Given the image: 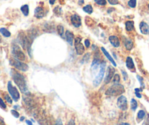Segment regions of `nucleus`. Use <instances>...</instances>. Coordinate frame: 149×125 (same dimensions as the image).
<instances>
[{
  "instance_id": "f257e3e1",
  "label": "nucleus",
  "mask_w": 149,
  "mask_h": 125,
  "mask_svg": "<svg viewBox=\"0 0 149 125\" xmlns=\"http://www.w3.org/2000/svg\"><path fill=\"white\" fill-rule=\"evenodd\" d=\"M13 78L15 84L18 86V88L21 89V91L24 93H26L28 91L27 82L25 80V78L24 75H22L21 73L14 72L13 73Z\"/></svg>"
},
{
  "instance_id": "f03ea898",
  "label": "nucleus",
  "mask_w": 149,
  "mask_h": 125,
  "mask_svg": "<svg viewBox=\"0 0 149 125\" xmlns=\"http://www.w3.org/2000/svg\"><path fill=\"white\" fill-rule=\"evenodd\" d=\"M124 92V87L119 83L114 84L110 87L105 92L106 95L108 96H118Z\"/></svg>"
},
{
  "instance_id": "7ed1b4c3",
  "label": "nucleus",
  "mask_w": 149,
  "mask_h": 125,
  "mask_svg": "<svg viewBox=\"0 0 149 125\" xmlns=\"http://www.w3.org/2000/svg\"><path fill=\"white\" fill-rule=\"evenodd\" d=\"M12 54H13V56H14L15 59H18L21 62L24 61L26 59V56H25L24 53L22 51L21 48L16 44H13L12 46Z\"/></svg>"
},
{
  "instance_id": "20e7f679",
  "label": "nucleus",
  "mask_w": 149,
  "mask_h": 125,
  "mask_svg": "<svg viewBox=\"0 0 149 125\" xmlns=\"http://www.w3.org/2000/svg\"><path fill=\"white\" fill-rule=\"evenodd\" d=\"M10 64L14 67L15 69L20 70V71H22V72H26L28 70V65L25 63L22 62L21 61L18 60V59H11L10 61Z\"/></svg>"
},
{
  "instance_id": "39448f33",
  "label": "nucleus",
  "mask_w": 149,
  "mask_h": 125,
  "mask_svg": "<svg viewBox=\"0 0 149 125\" xmlns=\"http://www.w3.org/2000/svg\"><path fill=\"white\" fill-rule=\"evenodd\" d=\"M105 62H102L100 64V69H99V72L97 75V76L95 78L93 83L95 86H97L100 84V83L102 82V79H103V77H104V74H105Z\"/></svg>"
},
{
  "instance_id": "423d86ee",
  "label": "nucleus",
  "mask_w": 149,
  "mask_h": 125,
  "mask_svg": "<svg viewBox=\"0 0 149 125\" xmlns=\"http://www.w3.org/2000/svg\"><path fill=\"white\" fill-rule=\"evenodd\" d=\"M7 90L9 92V94L12 97V98L14 99V101H15V102L18 101V99H20L19 92L18 91L16 87L13 86V84L10 81H9L7 83Z\"/></svg>"
},
{
  "instance_id": "0eeeda50",
  "label": "nucleus",
  "mask_w": 149,
  "mask_h": 125,
  "mask_svg": "<svg viewBox=\"0 0 149 125\" xmlns=\"http://www.w3.org/2000/svg\"><path fill=\"white\" fill-rule=\"evenodd\" d=\"M81 42V37H75V50H76V53L78 55H82L85 51L84 46Z\"/></svg>"
},
{
  "instance_id": "6e6552de",
  "label": "nucleus",
  "mask_w": 149,
  "mask_h": 125,
  "mask_svg": "<svg viewBox=\"0 0 149 125\" xmlns=\"http://www.w3.org/2000/svg\"><path fill=\"white\" fill-rule=\"evenodd\" d=\"M117 105L119 107V108L121 109V111H126L128 108V102L127 99L126 98V97L121 95L118 98L117 100Z\"/></svg>"
},
{
  "instance_id": "1a4fd4ad",
  "label": "nucleus",
  "mask_w": 149,
  "mask_h": 125,
  "mask_svg": "<svg viewBox=\"0 0 149 125\" xmlns=\"http://www.w3.org/2000/svg\"><path fill=\"white\" fill-rule=\"evenodd\" d=\"M114 73H115V69L111 66L108 67L107 73H106V76H105V83L106 84L109 83L111 81V80L113 79V76L115 75Z\"/></svg>"
},
{
  "instance_id": "9d476101",
  "label": "nucleus",
  "mask_w": 149,
  "mask_h": 125,
  "mask_svg": "<svg viewBox=\"0 0 149 125\" xmlns=\"http://www.w3.org/2000/svg\"><path fill=\"white\" fill-rule=\"evenodd\" d=\"M70 21L72 24L76 28H78L81 26V18L77 14H73L72 15H71Z\"/></svg>"
},
{
  "instance_id": "9b49d317",
  "label": "nucleus",
  "mask_w": 149,
  "mask_h": 125,
  "mask_svg": "<svg viewBox=\"0 0 149 125\" xmlns=\"http://www.w3.org/2000/svg\"><path fill=\"white\" fill-rule=\"evenodd\" d=\"M34 16L37 18H42L45 16V11L42 7H37L34 10Z\"/></svg>"
},
{
  "instance_id": "f8f14e48",
  "label": "nucleus",
  "mask_w": 149,
  "mask_h": 125,
  "mask_svg": "<svg viewBox=\"0 0 149 125\" xmlns=\"http://www.w3.org/2000/svg\"><path fill=\"white\" fill-rule=\"evenodd\" d=\"M99 61H100L99 55V54L96 53L95 55L94 56V59L91 64V68L93 69H96L98 68V65L99 64Z\"/></svg>"
},
{
  "instance_id": "ddd939ff",
  "label": "nucleus",
  "mask_w": 149,
  "mask_h": 125,
  "mask_svg": "<svg viewBox=\"0 0 149 125\" xmlns=\"http://www.w3.org/2000/svg\"><path fill=\"white\" fill-rule=\"evenodd\" d=\"M109 41L111 43V45L115 48H118L120 46V41L116 36H113V35L110 36L109 37Z\"/></svg>"
},
{
  "instance_id": "4468645a",
  "label": "nucleus",
  "mask_w": 149,
  "mask_h": 125,
  "mask_svg": "<svg viewBox=\"0 0 149 125\" xmlns=\"http://www.w3.org/2000/svg\"><path fill=\"white\" fill-rule=\"evenodd\" d=\"M140 29L142 34H149V26L144 21H142L140 24Z\"/></svg>"
},
{
  "instance_id": "2eb2a0df",
  "label": "nucleus",
  "mask_w": 149,
  "mask_h": 125,
  "mask_svg": "<svg viewBox=\"0 0 149 125\" xmlns=\"http://www.w3.org/2000/svg\"><path fill=\"white\" fill-rule=\"evenodd\" d=\"M126 67L129 69H130L132 71H135V64H134V62H133V60H132V59L130 56H128L126 58Z\"/></svg>"
},
{
  "instance_id": "dca6fc26",
  "label": "nucleus",
  "mask_w": 149,
  "mask_h": 125,
  "mask_svg": "<svg viewBox=\"0 0 149 125\" xmlns=\"http://www.w3.org/2000/svg\"><path fill=\"white\" fill-rule=\"evenodd\" d=\"M65 37H66V39H67V42H69V44L72 45L73 42H74V34L70 31H67L65 34Z\"/></svg>"
},
{
  "instance_id": "f3484780",
  "label": "nucleus",
  "mask_w": 149,
  "mask_h": 125,
  "mask_svg": "<svg viewBox=\"0 0 149 125\" xmlns=\"http://www.w3.org/2000/svg\"><path fill=\"white\" fill-rule=\"evenodd\" d=\"M123 44H124L127 50H129V51L132 50V48H133V45H134L133 41H132L131 39H129V38H126V39H124V40H123Z\"/></svg>"
},
{
  "instance_id": "a211bd4d",
  "label": "nucleus",
  "mask_w": 149,
  "mask_h": 125,
  "mask_svg": "<svg viewBox=\"0 0 149 125\" xmlns=\"http://www.w3.org/2000/svg\"><path fill=\"white\" fill-rule=\"evenodd\" d=\"M101 50H102V51L103 52L104 55H105V56H106V57L108 59V60H109L110 62L112 63L113 64V66H114V67H116V66H117V64H116V62H115V61H114V59L112 58V56H111L109 54V53H108V51L105 50V48H103V47H102V48H101Z\"/></svg>"
},
{
  "instance_id": "6ab92c4d",
  "label": "nucleus",
  "mask_w": 149,
  "mask_h": 125,
  "mask_svg": "<svg viewBox=\"0 0 149 125\" xmlns=\"http://www.w3.org/2000/svg\"><path fill=\"white\" fill-rule=\"evenodd\" d=\"M125 26H126V31H132L134 29V21H128L126 22Z\"/></svg>"
},
{
  "instance_id": "aec40b11",
  "label": "nucleus",
  "mask_w": 149,
  "mask_h": 125,
  "mask_svg": "<svg viewBox=\"0 0 149 125\" xmlns=\"http://www.w3.org/2000/svg\"><path fill=\"white\" fill-rule=\"evenodd\" d=\"M21 10L22 12V13L25 15V16H27L29 15V5L28 4H24L21 7Z\"/></svg>"
},
{
  "instance_id": "412c9836",
  "label": "nucleus",
  "mask_w": 149,
  "mask_h": 125,
  "mask_svg": "<svg viewBox=\"0 0 149 125\" xmlns=\"http://www.w3.org/2000/svg\"><path fill=\"white\" fill-rule=\"evenodd\" d=\"M145 116H146V112L144 111H143V110L139 111V112L137 113V122H139L142 119H143Z\"/></svg>"
},
{
  "instance_id": "4be33fe9",
  "label": "nucleus",
  "mask_w": 149,
  "mask_h": 125,
  "mask_svg": "<svg viewBox=\"0 0 149 125\" xmlns=\"http://www.w3.org/2000/svg\"><path fill=\"white\" fill-rule=\"evenodd\" d=\"M0 33L5 37H9L11 35V33L5 28H1L0 29Z\"/></svg>"
},
{
  "instance_id": "5701e85b",
  "label": "nucleus",
  "mask_w": 149,
  "mask_h": 125,
  "mask_svg": "<svg viewBox=\"0 0 149 125\" xmlns=\"http://www.w3.org/2000/svg\"><path fill=\"white\" fill-rule=\"evenodd\" d=\"M83 10L84 12H86V13H88V14H91V13H93V7H92V6L90 5V4H87V5H86L85 7H83Z\"/></svg>"
},
{
  "instance_id": "b1692460",
  "label": "nucleus",
  "mask_w": 149,
  "mask_h": 125,
  "mask_svg": "<svg viewBox=\"0 0 149 125\" xmlns=\"http://www.w3.org/2000/svg\"><path fill=\"white\" fill-rule=\"evenodd\" d=\"M137 108V102L135 99H131V108L132 111H135Z\"/></svg>"
},
{
  "instance_id": "393cba45",
  "label": "nucleus",
  "mask_w": 149,
  "mask_h": 125,
  "mask_svg": "<svg viewBox=\"0 0 149 125\" xmlns=\"http://www.w3.org/2000/svg\"><path fill=\"white\" fill-rule=\"evenodd\" d=\"M54 13H55V15H56L57 16H59L62 13V10L60 7H56L54 10Z\"/></svg>"
},
{
  "instance_id": "a878e982",
  "label": "nucleus",
  "mask_w": 149,
  "mask_h": 125,
  "mask_svg": "<svg viewBox=\"0 0 149 125\" xmlns=\"http://www.w3.org/2000/svg\"><path fill=\"white\" fill-rule=\"evenodd\" d=\"M113 82L114 84L119 83L120 75L119 74H116V75H114V76H113Z\"/></svg>"
},
{
  "instance_id": "bb28decb",
  "label": "nucleus",
  "mask_w": 149,
  "mask_h": 125,
  "mask_svg": "<svg viewBox=\"0 0 149 125\" xmlns=\"http://www.w3.org/2000/svg\"><path fill=\"white\" fill-rule=\"evenodd\" d=\"M57 32L61 37H63L64 34V27L62 25H59L57 27Z\"/></svg>"
},
{
  "instance_id": "cd10ccee",
  "label": "nucleus",
  "mask_w": 149,
  "mask_h": 125,
  "mask_svg": "<svg viewBox=\"0 0 149 125\" xmlns=\"http://www.w3.org/2000/svg\"><path fill=\"white\" fill-rule=\"evenodd\" d=\"M136 4H137V1L136 0H129L128 1V5L131 8H135L136 7Z\"/></svg>"
},
{
  "instance_id": "c85d7f7f",
  "label": "nucleus",
  "mask_w": 149,
  "mask_h": 125,
  "mask_svg": "<svg viewBox=\"0 0 149 125\" xmlns=\"http://www.w3.org/2000/svg\"><path fill=\"white\" fill-rule=\"evenodd\" d=\"M94 1L99 4V5H101V6H105L107 4V1L106 0H94Z\"/></svg>"
},
{
  "instance_id": "c756f323",
  "label": "nucleus",
  "mask_w": 149,
  "mask_h": 125,
  "mask_svg": "<svg viewBox=\"0 0 149 125\" xmlns=\"http://www.w3.org/2000/svg\"><path fill=\"white\" fill-rule=\"evenodd\" d=\"M4 99L9 103V104H12V102H13V100H12V99L10 98V97L7 94H4Z\"/></svg>"
},
{
  "instance_id": "7c9ffc66",
  "label": "nucleus",
  "mask_w": 149,
  "mask_h": 125,
  "mask_svg": "<svg viewBox=\"0 0 149 125\" xmlns=\"http://www.w3.org/2000/svg\"><path fill=\"white\" fill-rule=\"evenodd\" d=\"M90 59V54H86L85 56H84V57L83 58V61L81 62L82 63H84V62H89V60Z\"/></svg>"
},
{
  "instance_id": "2f4dec72",
  "label": "nucleus",
  "mask_w": 149,
  "mask_h": 125,
  "mask_svg": "<svg viewBox=\"0 0 149 125\" xmlns=\"http://www.w3.org/2000/svg\"><path fill=\"white\" fill-rule=\"evenodd\" d=\"M0 107L2 108V109H6L7 108V105L6 104L4 103V102L3 101V99L0 97Z\"/></svg>"
},
{
  "instance_id": "473e14b6",
  "label": "nucleus",
  "mask_w": 149,
  "mask_h": 125,
  "mask_svg": "<svg viewBox=\"0 0 149 125\" xmlns=\"http://www.w3.org/2000/svg\"><path fill=\"white\" fill-rule=\"evenodd\" d=\"M11 113H12L13 116L14 117H15V118H18V117H19V113H18V111H15V110H12V111H11Z\"/></svg>"
},
{
  "instance_id": "72a5a7b5",
  "label": "nucleus",
  "mask_w": 149,
  "mask_h": 125,
  "mask_svg": "<svg viewBox=\"0 0 149 125\" xmlns=\"http://www.w3.org/2000/svg\"><path fill=\"white\" fill-rule=\"evenodd\" d=\"M121 73H122V75H123V80H124V81H126V79L128 78V75H127V73H126L124 70H122V71H121Z\"/></svg>"
},
{
  "instance_id": "f704fd0d",
  "label": "nucleus",
  "mask_w": 149,
  "mask_h": 125,
  "mask_svg": "<svg viewBox=\"0 0 149 125\" xmlns=\"http://www.w3.org/2000/svg\"><path fill=\"white\" fill-rule=\"evenodd\" d=\"M137 79H138V81H140V85H141V86L142 87H144V84H143V79L140 76V75H137Z\"/></svg>"
},
{
  "instance_id": "c9c22d12",
  "label": "nucleus",
  "mask_w": 149,
  "mask_h": 125,
  "mask_svg": "<svg viewBox=\"0 0 149 125\" xmlns=\"http://www.w3.org/2000/svg\"><path fill=\"white\" fill-rule=\"evenodd\" d=\"M108 1L110 4H113V5L117 4L119 3V1H118V0H108Z\"/></svg>"
},
{
  "instance_id": "e433bc0d",
  "label": "nucleus",
  "mask_w": 149,
  "mask_h": 125,
  "mask_svg": "<svg viewBox=\"0 0 149 125\" xmlns=\"http://www.w3.org/2000/svg\"><path fill=\"white\" fill-rule=\"evenodd\" d=\"M143 125H149V114L147 115V116H146V119H145Z\"/></svg>"
},
{
  "instance_id": "4c0bfd02",
  "label": "nucleus",
  "mask_w": 149,
  "mask_h": 125,
  "mask_svg": "<svg viewBox=\"0 0 149 125\" xmlns=\"http://www.w3.org/2000/svg\"><path fill=\"white\" fill-rule=\"evenodd\" d=\"M90 45H91V43H90L89 40L88 39L86 40H85V45H86V48H89Z\"/></svg>"
},
{
  "instance_id": "58836bf2",
  "label": "nucleus",
  "mask_w": 149,
  "mask_h": 125,
  "mask_svg": "<svg viewBox=\"0 0 149 125\" xmlns=\"http://www.w3.org/2000/svg\"><path fill=\"white\" fill-rule=\"evenodd\" d=\"M66 125H75V122L73 119H71Z\"/></svg>"
},
{
  "instance_id": "ea45409f",
  "label": "nucleus",
  "mask_w": 149,
  "mask_h": 125,
  "mask_svg": "<svg viewBox=\"0 0 149 125\" xmlns=\"http://www.w3.org/2000/svg\"><path fill=\"white\" fill-rule=\"evenodd\" d=\"M54 125H62V122H61V120L60 119H58L57 121H56V124Z\"/></svg>"
},
{
  "instance_id": "a19ab883",
  "label": "nucleus",
  "mask_w": 149,
  "mask_h": 125,
  "mask_svg": "<svg viewBox=\"0 0 149 125\" xmlns=\"http://www.w3.org/2000/svg\"><path fill=\"white\" fill-rule=\"evenodd\" d=\"M135 94H136V96H137L138 98H141V97H142L141 94H140V92H135Z\"/></svg>"
},
{
  "instance_id": "79ce46f5",
  "label": "nucleus",
  "mask_w": 149,
  "mask_h": 125,
  "mask_svg": "<svg viewBox=\"0 0 149 125\" xmlns=\"http://www.w3.org/2000/svg\"><path fill=\"white\" fill-rule=\"evenodd\" d=\"M55 2H56V0H49V3H50V4H51V5L54 4Z\"/></svg>"
},
{
  "instance_id": "37998d69",
  "label": "nucleus",
  "mask_w": 149,
  "mask_h": 125,
  "mask_svg": "<svg viewBox=\"0 0 149 125\" xmlns=\"http://www.w3.org/2000/svg\"><path fill=\"white\" fill-rule=\"evenodd\" d=\"M26 122H27V124L28 125H32V123H31V122L29 121V120H27V121H26Z\"/></svg>"
},
{
  "instance_id": "c03bdc74",
  "label": "nucleus",
  "mask_w": 149,
  "mask_h": 125,
  "mask_svg": "<svg viewBox=\"0 0 149 125\" xmlns=\"http://www.w3.org/2000/svg\"><path fill=\"white\" fill-rule=\"evenodd\" d=\"M119 125H130L129 123H121Z\"/></svg>"
},
{
  "instance_id": "a18cd8bd",
  "label": "nucleus",
  "mask_w": 149,
  "mask_h": 125,
  "mask_svg": "<svg viewBox=\"0 0 149 125\" xmlns=\"http://www.w3.org/2000/svg\"><path fill=\"white\" fill-rule=\"evenodd\" d=\"M24 117H21V119H20V121H21V122H22V121H24Z\"/></svg>"
},
{
  "instance_id": "49530a36",
  "label": "nucleus",
  "mask_w": 149,
  "mask_h": 125,
  "mask_svg": "<svg viewBox=\"0 0 149 125\" xmlns=\"http://www.w3.org/2000/svg\"><path fill=\"white\" fill-rule=\"evenodd\" d=\"M1 42V36H0V42Z\"/></svg>"
},
{
  "instance_id": "de8ad7c7",
  "label": "nucleus",
  "mask_w": 149,
  "mask_h": 125,
  "mask_svg": "<svg viewBox=\"0 0 149 125\" xmlns=\"http://www.w3.org/2000/svg\"></svg>"
}]
</instances>
